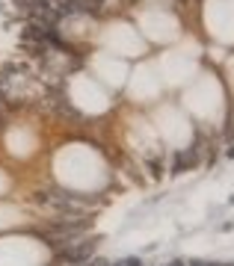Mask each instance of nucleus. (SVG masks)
<instances>
[{
    "label": "nucleus",
    "instance_id": "f257e3e1",
    "mask_svg": "<svg viewBox=\"0 0 234 266\" xmlns=\"http://www.w3.org/2000/svg\"><path fill=\"white\" fill-rule=\"evenodd\" d=\"M95 254V242L92 240H86V242H71V246H66L63 252H60V258L66 260V264L71 266H83V264H89V258Z\"/></svg>",
    "mask_w": 234,
    "mask_h": 266
},
{
    "label": "nucleus",
    "instance_id": "f03ea898",
    "mask_svg": "<svg viewBox=\"0 0 234 266\" xmlns=\"http://www.w3.org/2000/svg\"><path fill=\"white\" fill-rule=\"evenodd\" d=\"M83 266H110L107 260H89V264H83Z\"/></svg>",
    "mask_w": 234,
    "mask_h": 266
}]
</instances>
